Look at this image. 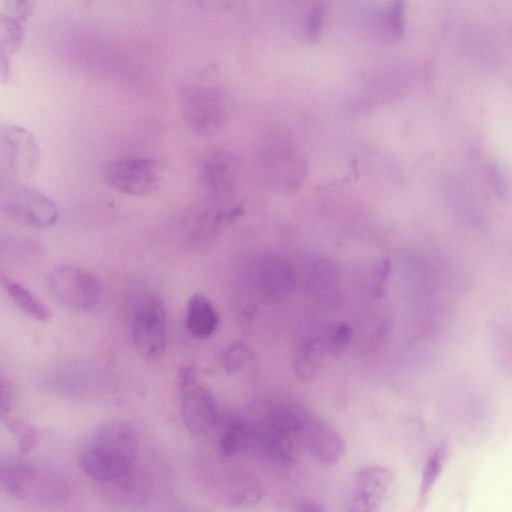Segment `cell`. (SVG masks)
Segmentation results:
<instances>
[{
	"instance_id": "obj_25",
	"label": "cell",
	"mask_w": 512,
	"mask_h": 512,
	"mask_svg": "<svg viewBox=\"0 0 512 512\" xmlns=\"http://www.w3.org/2000/svg\"><path fill=\"white\" fill-rule=\"evenodd\" d=\"M5 8V15L12 17L19 22H25L33 13L34 0H6Z\"/></svg>"
},
{
	"instance_id": "obj_7",
	"label": "cell",
	"mask_w": 512,
	"mask_h": 512,
	"mask_svg": "<svg viewBox=\"0 0 512 512\" xmlns=\"http://www.w3.org/2000/svg\"><path fill=\"white\" fill-rule=\"evenodd\" d=\"M180 411L183 424L194 435L208 432L215 424L217 411L211 392L197 380L193 366L184 365L178 371Z\"/></svg>"
},
{
	"instance_id": "obj_26",
	"label": "cell",
	"mask_w": 512,
	"mask_h": 512,
	"mask_svg": "<svg viewBox=\"0 0 512 512\" xmlns=\"http://www.w3.org/2000/svg\"><path fill=\"white\" fill-rule=\"evenodd\" d=\"M403 11L404 0H394L386 12V23L396 35H400L403 32Z\"/></svg>"
},
{
	"instance_id": "obj_4",
	"label": "cell",
	"mask_w": 512,
	"mask_h": 512,
	"mask_svg": "<svg viewBox=\"0 0 512 512\" xmlns=\"http://www.w3.org/2000/svg\"><path fill=\"white\" fill-rule=\"evenodd\" d=\"M47 286L60 305L77 312L94 309L102 298V286L97 277L76 265L55 267L47 275Z\"/></svg>"
},
{
	"instance_id": "obj_21",
	"label": "cell",
	"mask_w": 512,
	"mask_h": 512,
	"mask_svg": "<svg viewBox=\"0 0 512 512\" xmlns=\"http://www.w3.org/2000/svg\"><path fill=\"white\" fill-rule=\"evenodd\" d=\"M3 422L17 441L18 450L27 454L34 449L38 435L36 430L24 421L8 415L2 417Z\"/></svg>"
},
{
	"instance_id": "obj_1",
	"label": "cell",
	"mask_w": 512,
	"mask_h": 512,
	"mask_svg": "<svg viewBox=\"0 0 512 512\" xmlns=\"http://www.w3.org/2000/svg\"><path fill=\"white\" fill-rule=\"evenodd\" d=\"M138 434L128 422L113 420L99 426L79 456V466L91 479L112 484L134 471Z\"/></svg>"
},
{
	"instance_id": "obj_9",
	"label": "cell",
	"mask_w": 512,
	"mask_h": 512,
	"mask_svg": "<svg viewBox=\"0 0 512 512\" xmlns=\"http://www.w3.org/2000/svg\"><path fill=\"white\" fill-rule=\"evenodd\" d=\"M55 479L41 475L32 463L9 460L1 464L0 482L3 490L16 499L61 496L60 489L54 488Z\"/></svg>"
},
{
	"instance_id": "obj_3",
	"label": "cell",
	"mask_w": 512,
	"mask_h": 512,
	"mask_svg": "<svg viewBox=\"0 0 512 512\" xmlns=\"http://www.w3.org/2000/svg\"><path fill=\"white\" fill-rule=\"evenodd\" d=\"M258 157L261 173L273 187L292 191L301 185L306 175V162L287 134H268L260 143Z\"/></svg>"
},
{
	"instance_id": "obj_27",
	"label": "cell",
	"mask_w": 512,
	"mask_h": 512,
	"mask_svg": "<svg viewBox=\"0 0 512 512\" xmlns=\"http://www.w3.org/2000/svg\"><path fill=\"white\" fill-rule=\"evenodd\" d=\"M15 399V390L13 384L4 377L1 378V403L0 414L1 417L8 415L13 407Z\"/></svg>"
},
{
	"instance_id": "obj_29",
	"label": "cell",
	"mask_w": 512,
	"mask_h": 512,
	"mask_svg": "<svg viewBox=\"0 0 512 512\" xmlns=\"http://www.w3.org/2000/svg\"><path fill=\"white\" fill-rule=\"evenodd\" d=\"M488 177L494 194L498 198L505 199L508 196V189L503 176L496 165L489 166Z\"/></svg>"
},
{
	"instance_id": "obj_11",
	"label": "cell",
	"mask_w": 512,
	"mask_h": 512,
	"mask_svg": "<svg viewBox=\"0 0 512 512\" xmlns=\"http://www.w3.org/2000/svg\"><path fill=\"white\" fill-rule=\"evenodd\" d=\"M393 484L392 473L381 466L358 469L352 479L350 505L352 510L372 511L387 498Z\"/></svg>"
},
{
	"instance_id": "obj_30",
	"label": "cell",
	"mask_w": 512,
	"mask_h": 512,
	"mask_svg": "<svg viewBox=\"0 0 512 512\" xmlns=\"http://www.w3.org/2000/svg\"><path fill=\"white\" fill-rule=\"evenodd\" d=\"M298 506L295 508L297 511H322L323 508L320 507L317 503L311 501H301L297 504Z\"/></svg>"
},
{
	"instance_id": "obj_28",
	"label": "cell",
	"mask_w": 512,
	"mask_h": 512,
	"mask_svg": "<svg viewBox=\"0 0 512 512\" xmlns=\"http://www.w3.org/2000/svg\"><path fill=\"white\" fill-rule=\"evenodd\" d=\"M323 10L322 7L316 6L311 11L306 25L307 36L311 41H317L321 35Z\"/></svg>"
},
{
	"instance_id": "obj_17",
	"label": "cell",
	"mask_w": 512,
	"mask_h": 512,
	"mask_svg": "<svg viewBox=\"0 0 512 512\" xmlns=\"http://www.w3.org/2000/svg\"><path fill=\"white\" fill-rule=\"evenodd\" d=\"M1 283L14 304L29 317L46 322L51 318V311L27 287L9 277H2Z\"/></svg>"
},
{
	"instance_id": "obj_19",
	"label": "cell",
	"mask_w": 512,
	"mask_h": 512,
	"mask_svg": "<svg viewBox=\"0 0 512 512\" xmlns=\"http://www.w3.org/2000/svg\"><path fill=\"white\" fill-rule=\"evenodd\" d=\"M250 431L243 422L232 421L223 430L219 438V450L222 455L232 457L243 451L249 443Z\"/></svg>"
},
{
	"instance_id": "obj_8",
	"label": "cell",
	"mask_w": 512,
	"mask_h": 512,
	"mask_svg": "<svg viewBox=\"0 0 512 512\" xmlns=\"http://www.w3.org/2000/svg\"><path fill=\"white\" fill-rule=\"evenodd\" d=\"M179 104L184 122L198 135H212L226 122L227 114L220 97L207 87L184 85L179 93Z\"/></svg>"
},
{
	"instance_id": "obj_13",
	"label": "cell",
	"mask_w": 512,
	"mask_h": 512,
	"mask_svg": "<svg viewBox=\"0 0 512 512\" xmlns=\"http://www.w3.org/2000/svg\"><path fill=\"white\" fill-rule=\"evenodd\" d=\"M252 278L258 286L271 293H285L295 285L293 267L283 258L259 255L249 262Z\"/></svg>"
},
{
	"instance_id": "obj_16",
	"label": "cell",
	"mask_w": 512,
	"mask_h": 512,
	"mask_svg": "<svg viewBox=\"0 0 512 512\" xmlns=\"http://www.w3.org/2000/svg\"><path fill=\"white\" fill-rule=\"evenodd\" d=\"M238 212V209L228 207L210 208L201 212L192 225L190 240L195 245H201L213 239L237 217Z\"/></svg>"
},
{
	"instance_id": "obj_14",
	"label": "cell",
	"mask_w": 512,
	"mask_h": 512,
	"mask_svg": "<svg viewBox=\"0 0 512 512\" xmlns=\"http://www.w3.org/2000/svg\"><path fill=\"white\" fill-rule=\"evenodd\" d=\"M185 322L192 335L205 339L216 331L219 315L208 297L201 293H194L187 302Z\"/></svg>"
},
{
	"instance_id": "obj_22",
	"label": "cell",
	"mask_w": 512,
	"mask_h": 512,
	"mask_svg": "<svg viewBox=\"0 0 512 512\" xmlns=\"http://www.w3.org/2000/svg\"><path fill=\"white\" fill-rule=\"evenodd\" d=\"M23 39L21 24L16 19L2 14L1 16V53L14 54L20 47Z\"/></svg>"
},
{
	"instance_id": "obj_6",
	"label": "cell",
	"mask_w": 512,
	"mask_h": 512,
	"mask_svg": "<svg viewBox=\"0 0 512 512\" xmlns=\"http://www.w3.org/2000/svg\"><path fill=\"white\" fill-rule=\"evenodd\" d=\"M105 182L119 193L146 196L157 192L163 182L158 161L146 157H127L111 161L103 172Z\"/></svg>"
},
{
	"instance_id": "obj_10",
	"label": "cell",
	"mask_w": 512,
	"mask_h": 512,
	"mask_svg": "<svg viewBox=\"0 0 512 512\" xmlns=\"http://www.w3.org/2000/svg\"><path fill=\"white\" fill-rule=\"evenodd\" d=\"M2 151L9 169L21 178H32L40 164L36 139L28 129L19 125L2 128Z\"/></svg>"
},
{
	"instance_id": "obj_2",
	"label": "cell",
	"mask_w": 512,
	"mask_h": 512,
	"mask_svg": "<svg viewBox=\"0 0 512 512\" xmlns=\"http://www.w3.org/2000/svg\"><path fill=\"white\" fill-rule=\"evenodd\" d=\"M129 333L136 349L147 359H157L167 344V312L161 298L152 291H137L128 309Z\"/></svg>"
},
{
	"instance_id": "obj_15",
	"label": "cell",
	"mask_w": 512,
	"mask_h": 512,
	"mask_svg": "<svg viewBox=\"0 0 512 512\" xmlns=\"http://www.w3.org/2000/svg\"><path fill=\"white\" fill-rule=\"evenodd\" d=\"M306 442L311 453L328 465L336 463L344 452L341 436L324 423H314L306 428Z\"/></svg>"
},
{
	"instance_id": "obj_12",
	"label": "cell",
	"mask_w": 512,
	"mask_h": 512,
	"mask_svg": "<svg viewBox=\"0 0 512 512\" xmlns=\"http://www.w3.org/2000/svg\"><path fill=\"white\" fill-rule=\"evenodd\" d=\"M238 170L239 163L235 156L227 151H216L201 163L199 181L209 194L224 196L234 189Z\"/></svg>"
},
{
	"instance_id": "obj_20",
	"label": "cell",
	"mask_w": 512,
	"mask_h": 512,
	"mask_svg": "<svg viewBox=\"0 0 512 512\" xmlns=\"http://www.w3.org/2000/svg\"><path fill=\"white\" fill-rule=\"evenodd\" d=\"M446 457L447 447L445 445H440L428 457L421 475V482L419 487L420 501H423L432 489L444 467Z\"/></svg>"
},
{
	"instance_id": "obj_18",
	"label": "cell",
	"mask_w": 512,
	"mask_h": 512,
	"mask_svg": "<svg viewBox=\"0 0 512 512\" xmlns=\"http://www.w3.org/2000/svg\"><path fill=\"white\" fill-rule=\"evenodd\" d=\"M324 351H326L324 343L319 339L306 340L299 346L293 366L301 380L309 381L317 374Z\"/></svg>"
},
{
	"instance_id": "obj_24",
	"label": "cell",
	"mask_w": 512,
	"mask_h": 512,
	"mask_svg": "<svg viewBox=\"0 0 512 512\" xmlns=\"http://www.w3.org/2000/svg\"><path fill=\"white\" fill-rule=\"evenodd\" d=\"M351 338V328L345 323L337 324L323 342L329 353H339L348 345Z\"/></svg>"
},
{
	"instance_id": "obj_5",
	"label": "cell",
	"mask_w": 512,
	"mask_h": 512,
	"mask_svg": "<svg viewBox=\"0 0 512 512\" xmlns=\"http://www.w3.org/2000/svg\"><path fill=\"white\" fill-rule=\"evenodd\" d=\"M0 201L4 214L25 226L48 228L58 220V207L50 197L10 179L1 182Z\"/></svg>"
},
{
	"instance_id": "obj_23",
	"label": "cell",
	"mask_w": 512,
	"mask_h": 512,
	"mask_svg": "<svg viewBox=\"0 0 512 512\" xmlns=\"http://www.w3.org/2000/svg\"><path fill=\"white\" fill-rule=\"evenodd\" d=\"M252 360V352L242 343L231 344L224 354V367L228 373H236Z\"/></svg>"
}]
</instances>
